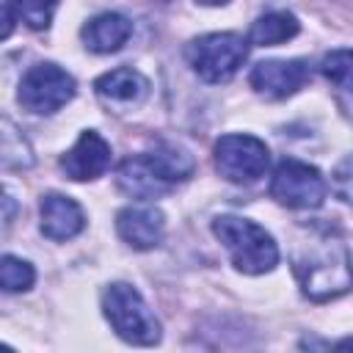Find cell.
Wrapping results in <instances>:
<instances>
[{
    "label": "cell",
    "instance_id": "1",
    "mask_svg": "<svg viewBox=\"0 0 353 353\" xmlns=\"http://www.w3.org/2000/svg\"><path fill=\"white\" fill-rule=\"evenodd\" d=\"M292 268L303 295L317 303L334 301L350 290L347 243L336 226L309 229V240L298 243Z\"/></svg>",
    "mask_w": 353,
    "mask_h": 353
},
{
    "label": "cell",
    "instance_id": "4",
    "mask_svg": "<svg viewBox=\"0 0 353 353\" xmlns=\"http://www.w3.org/2000/svg\"><path fill=\"white\" fill-rule=\"evenodd\" d=\"M188 63L204 83H226L248 55V39L240 33H207L188 44Z\"/></svg>",
    "mask_w": 353,
    "mask_h": 353
},
{
    "label": "cell",
    "instance_id": "12",
    "mask_svg": "<svg viewBox=\"0 0 353 353\" xmlns=\"http://www.w3.org/2000/svg\"><path fill=\"white\" fill-rule=\"evenodd\" d=\"M116 185L121 193H127L130 199H141V201H149V199H157L163 193L171 190V185L154 171V165L149 163L146 154H135V157H127L119 171H116Z\"/></svg>",
    "mask_w": 353,
    "mask_h": 353
},
{
    "label": "cell",
    "instance_id": "16",
    "mask_svg": "<svg viewBox=\"0 0 353 353\" xmlns=\"http://www.w3.org/2000/svg\"><path fill=\"white\" fill-rule=\"evenodd\" d=\"M298 30H301V25H298L295 14H290V11H268L251 25L248 41L256 44V47H273V44H281V41L292 39Z\"/></svg>",
    "mask_w": 353,
    "mask_h": 353
},
{
    "label": "cell",
    "instance_id": "17",
    "mask_svg": "<svg viewBox=\"0 0 353 353\" xmlns=\"http://www.w3.org/2000/svg\"><path fill=\"white\" fill-rule=\"evenodd\" d=\"M33 165V149L22 130L0 116V168L3 171H25Z\"/></svg>",
    "mask_w": 353,
    "mask_h": 353
},
{
    "label": "cell",
    "instance_id": "15",
    "mask_svg": "<svg viewBox=\"0 0 353 353\" xmlns=\"http://www.w3.org/2000/svg\"><path fill=\"white\" fill-rule=\"evenodd\" d=\"M143 154L149 157V163L154 165V171H157L168 185H176V182L188 179V176L193 174V168H196L193 154H190L188 149L176 146V143H168V141L157 143L154 149H149V152H143Z\"/></svg>",
    "mask_w": 353,
    "mask_h": 353
},
{
    "label": "cell",
    "instance_id": "3",
    "mask_svg": "<svg viewBox=\"0 0 353 353\" xmlns=\"http://www.w3.org/2000/svg\"><path fill=\"white\" fill-rule=\"evenodd\" d=\"M102 312L113 331L130 345H157L160 323L132 284L116 281L102 292Z\"/></svg>",
    "mask_w": 353,
    "mask_h": 353
},
{
    "label": "cell",
    "instance_id": "13",
    "mask_svg": "<svg viewBox=\"0 0 353 353\" xmlns=\"http://www.w3.org/2000/svg\"><path fill=\"white\" fill-rule=\"evenodd\" d=\"M85 226L77 201L61 193H47L41 199V234L50 240H72Z\"/></svg>",
    "mask_w": 353,
    "mask_h": 353
},
{
    "label": "cell",
    "instance_id": "23",
    "mask_svg": "<svg viewBox=\"0 0 353 353\" xmlns=\"http://www.w3.org/2000/svg\"><path fill=\"white\" fill-rule=\"evenodd\" d=\"M196 3H201V6H226L229 0H196Z\"/></svg>",
    "mask_w": 353,
    "mask_h": 353
},
{
    "label": "cell",
    "instance_id": "2",
    "mask_svg": "<svg viewBox=\"0 0 353 353\" xmlns=\"http://www.w3.org/2000/svg\"><path fill=\"white\" fill-rule=\"evenodd\" d=\"M212 232L223 243L232 265L240 273L259 276V273H268L276 268L279 248H276L273 237L259 223H254L248 218H237V215H218L212 221Z\"/></svg>",
    "mask_w": 353,
    "mask_h": 353
},
{
    "label": "cell",
    "instance_id": "14",
    "mask_svg": "<svg viewBox=\"0 0 353 353\" xmlns=\"http://www.w3.org/2000/svg\"><path fill=\"white\" fill-rule=\"evenodd\" d=\"M83 36V44L91 50V52H116L124 47V41L132 36V22L124 17V14H116V11H105V14H97L94 19H88L80 30Z\"/></svg>",
    "mask_w": 353,
    "mask_h": 353
},
{
    "label": "cell",
    "instance_id": "9",
    "mask_svg": "<svg viewBox=\"0 0 353 353\" xmlns=\"http://www.w3.org/2000/svg\"><path fill=\"white\" fill-rule=\"evenodd\" d=\"M108 165H110V143L94 130L80 132L77 143L61 157V171L74 182L97 179L108 171Z\"/></svg>",
    "mask_w": 353,
    "mask_h": 353
},
{
    "label": "cell",
    "instance_id": "11",
    "mask_svg": "<svg viewBox=\"0 0 353 353\" xmlns=\"http://www.w3.org/2000/svg\"><path fill=\"white\" fill-rule=\"evenodd\" d=\"M116 232L127 245L146 251L163 240L165 218L157 207H124L116 215Z\"/></svg>",
    "mask_w": 353,
    "mask_h": 353
},
{
    "label": "cell",
    "instance_id": "6",
    "mask_svg": "<svg viewBox=\"0 0 353 353\" xmlns=\"http://www.w3.org/2000/svg\"><path fill=\"white\" fill-rule=\"evenodd\" d=\"M270 165V152L268 146L254 138V135H221L215 143V168L223 179L248 185L256 182Z\"/></svg>",
    "mask_w": 353,
    "mask_h": 353
},
{
    "label": "cell",
    "instance_id": "20",
    "mask_svg": "<svg viewBox=\"0 0 353 353\" xmlns=\"http://www.w3.org/2000/svg\"><path fill=\"white\" fill-rule=\"evenodd\" d=\"M320 72L334 83L339 85L342 91H350V50L342 47V50H334L323 58L320 63Z\"/></svg>",
    "mask_w": 353,
    "mask_h": 353
},
{
    "label": "cell",
    "instance_id": "7",
    "mask_svg": "<svg viewBox=\"0 0 353 353\" xmlns=\"http://www.w3.org/2000/svg\"><path fill=\"white\" fill-rule=\"evenodd\" d=\"M270 196L290 210H314L325 199V182L314 165L284 157L273 171Z\"/></svg>",
    "mask_w": 353,
    "mask_h": 353
},
{
    "label": "cell",
    "instance_id": "10",
    "mask_svg": "<svg viewBox=\"0 0 353 353\" xmlns=\"http://www.w3.org/2000/svg\"><path fill=\"white\" fill-rule=\"evenodd\" d=\"M94 91L108 108L132 110L149 97V80L141 72L130 69V66H119V69L105 72L102 77H97Z\"/></svg>",
    "mask_w": 353,
    "mask_h": 353
},
{
    "label": "cell",
    "instance_id": "18",
    "mask_svg": "<svg viewBox=\"0 0 353 353\" xmlns=\"http://www.w3.org/2000/svg\"><path fill=\"white\" fill-rule=\"evenodd\" d=\"M36 281V270L30 262L19 259V256H0V290L3 292H25L30 290Z\"/></svg>",
    "mask_w": 353,
    "mask_h": 353
},
{
    "label": "cell",
    "instance_id": "5",
    "mask_svg": "<svg viewBox=\"0 0 353 353\" xmlns=\"http://www.w3.org/2000/svg\"><path fill=\"white\" fill-rule=\"evenodd\" d=\"M74 97V77L58 63H36L19 83V105L30 113H55Z\"/></svg>",
    "mask_w": 353,
    "mask_h": 353
},
{
    "label": "cell",
    "instance_id": "8",
    "mask_svg": "<svg viewBox=\"0 0 353 353\" xmlns=\"http://www.w3.org/2000/svg\"><path fill=\"white\" fill-rule=\"evenodd\" d=\"M309 80V66L303 61H259L248 83L265 99H287Z\"/></svg>",
    "mask_w": 353,
    "mask_h": 353
},
{
    "label": "cell",
    "instance_id": "21",
    "mask_svg": "<svg viewBox=\"0 0 353 353\" xmlns=\"http://www.w3.org/2000/svg\"><path fill=\"white\" fill-rule=\"evenodd\" d=\"M17 212H19L17 199H11V193L0 185V229H8L14 223V218H17Z\"/></svg>",
    "mask_w": 353,
    "mask_h": 353
},
{
    "label": "cell",
    "instance_id": "19",
    "mask_svg": "<svg viewBox=\"0 0 353 353\" xmlns=\"http://www.w3.org/2000/svg\"><path fill=\"white\" fill-rule=\"evenodd\" d=\"M58 3L61 0H14V11L30 30H44L50 28Z\"/></svg>",
    "mask_w": 353,
    "mask_h": 353
},
{
    "label": "cell",
    "instance_id": "22",
    "mask_svg": "<svg viewBox=\"0 0 353 353\" xmlns=\"http://www.w3.org/2000/svg\"><path fill=\"white\" fill-rule=\"evenodd\" d=\"M14 22H17L14 0H0V41L14 33Z\"/></svg>",
    "mask_w": 353,
    "mask_h": 353
}]
</instances>
